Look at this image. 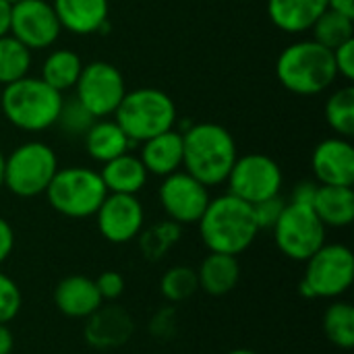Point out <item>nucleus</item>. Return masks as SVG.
<instances>
[{
    "label": "nucleus",
    "mask_w": 354,
    "mask_h": 354,
    "mask_svg": "<svg viewBox=\"0 0 354 354\" xmlns=\"http://www.w3.org/2000/svg\"><path fill=\"white\" fill-rule=\"evenodd\" d=\"M239 158L232 133L216 122H199L183 131V166L207 189L226 183Z\"/></svg>",
    "instance_id": "f257e3e1"
},
{
    "label": "nucleus",
    "mask_w": 354,
    "mask_h": 354,
    "mask_svg": "<svg viewBox=\"0 0 354 354\" xmlns=\"http://www.w3.org/2000/svg\"><path fill=\"white\" fill-rule=\"evenodd\" d=\"M197 226L203 245L212 253H226L236 257L245 253L259 234L253 205L230 193L209 199Z\"/></svg>",
    "instance_id": "f03ea898"
},
{
    "label": "nucleus",
    "mask_w": 354,
    "mask_h": 354,
    "mask_svg": "<svg viewBox=\"0 0 354 354\" xmlns=\"http://www.w3.org/2000/svg\"><path fill=\"white\" fill-rule=\"evenodd\" d=\"M276 77L284 89L297 95H317L338 79L332 50L315 39L286 46L276 62Z\"/></svg>",
    "instance_id": "7ed1b4c3"
},
{
    "label": "nucleus",
    "mask_w": 354,
    "mask_h": 354,
    "mask_svg": "<svg viewBox=\"0 0 354 354\" xmlns=\"http://www.w3.org/2000/svg\"><path fill=\"white\" fill-rule=\"evenodd\" d=\"M62 93L52 89L39 77H23L15 83L2 87L0 108L6 120L27 133H39L56 124L60 108H62Z\"/></svg>",
    "instance_id": "20e7f679"
},
{
    "label": "nucleus",
    "mask_w": 354,
    "mask_h": 354,
    "mask_svg": "<svg viewBox=\"0 0 354 354\" xmlns=\"http://www.w3.org/2000/svg\"><path fill=\"white\" fill-rule=\"evenodd\" d=\"M176 106L172 97L156 87H139L127 91L114 112V120L133 143H143L160 133L174 129Z\"/></svg>",
    "instance_id": "39448f33"
},
{
    "label": "nucleus",
    "mask_w": 354,
    "mask_h": 354,
    "mask_svg": "<svg viewBox=\"0 0 354 354\" xmlns=\"http://www.w3.org/2000/svg\"><path fill=\"white\" fill-rule=\"evenodd\" d=\"M44 195L56 214L73 220H83L95 216L108 191L102 183L100 172L85 166H68L56 170Z\"/></svg>",
    "instance_id": "423d86ee"
},
{
    "label": "nucleus",
    "mask_w": 354,
    "mask_h": 354,
    "mask_svg": "<svg viewBox=\"0 0 354 354\" xmlns=\"http://www.w3.org/2000/svg\"><path fill=\"white\" fill-rule=\"evenodd\" d=\"M56 170V151L44 141H27L15 147L4 162V187L21 199H33L46 193Z\"/></svg>",
    "instance_id": "0eeeda50"
},
{
    "label": "nucleus",
    "mask_w": 354,
    "mask_h": 354,
    "mask_svg": "<svg viewBox=\"0 0 354 354\" xmlns=\"http://www.w3.org/2000/svg\"><path fill=\"white\" fill-rule=\"evenodd\" d=\"M299 292L305 299H340L354 282V257L346 245H324L305 261Z\"/></svg>",
    "instance_id": "6e6552de"
},
{
    "label": "nucleus",
    "mask_w": 354,
    "mask_h": 354,
    "mask_svg": "<svg viewBox=\"0 0 354 354\" xmlns=\"http://www.w3.org/2000/svg\"><path fill=\"white\" fill-rule=\"evenodd\" d=\"M278 251L290 261L305 263L326 245V226L311 205L286 203L278 224L272 228Z\"/></svg>",
    "instance_id": "1a4fd4ad"
},
{
    "label": "nucleus",
    "mask_w": 354,
    "mask_h": 354,
    "mask_svg": "<svg viewBox=\"0 0 354 354\" xmlns=\"http://www.w3.org/2000/svg\"><path fill=\"white\" fill-rule=\"evenodd\" d=\"M75 93V100L97 120L116 112L127 93V83L118 66L106 60H93L83 64Z\"/></svg>",
    "instance_id": "9d476101"
},
{
    "label": "nucleus",
    "mask_w": 354,
    "mask_h": 354,
    "mask_svg": "<svg viewBox=\"0 0 354 354\" xmlns=\"http://www.w3.org/2000/svg\"><path fill=\"white\" fill-rule=\"evenodd\" d=\"M226 183L230 195L255 205L263 199L280 195L282 170L278 162L266 153H247L236 158Z\"/></svg>",
    "instance_id": "9b49d317"
},
{
    "label": "nucleus",
    "mask_w": 354,
    "mask_h": 354,
    "mask_svg": "<svg viewBox=\"0 0 354 354\" xmlns=\"http://www.w3.org/2000/svg\"><path fill=\"white\" fill-rule=\"evenodd\" d=\"M160 203L168 220L176 224H197L209 203V189L189 172H172L160 185Z\"/></svg>",
    "instance_id": "f8f14e48"
},
{
    "label": "nucleus",
    "mask_w": 354,
    "mask_h": 354,
    "mask_svg": "<svg viewBox=\"0 0 354 354\" xmlns=\"http://www.w3.org/2000/svg\"><path fill=\"white\" fill-rule=\"evenodd\" d=\"M62 27L48 0H19L12 2L10 12V35L17 37L29 50L50 48Z\"/></svg>",
    "instance_id": "ddd939ff"
},
{
    "label": "nucleus",
    "mask_w": 354,
    "mask_h": 354,
    "mask_svg": "<svg viewBox=\"0 0 354 354\" xmlns=\"http://www.w3.org/2000/svg\"><path fill=\"white\" fill-rule=\"evenodd\" d=\"M100 234L112 245H124L139 236L145 224V209L137 195L108 193L95 212Z\"/></svg>",
    "instance_id": "4468645a"
},
{
    "label": "nucleus",
    "mask_w": 354,
    "mask_h": 354,
    "mask_svg": "<svg viewBox=\"0 0 354 354\" xmlns=\"http://www.w3.org/2000/svg\"><path fill=\"white\" fill-rule=\"evenodd\" d=\"M311 170L319 185L353 187L354 149L351 139L330 137L319 141L311 156Z\"/></svg>",
    "instance_id": "2eb2a0df"
},
{
    "label": "nucleus",
    "mask_w": 354,
    "mask_h": 354,
    "mask_svg": "<svg viewBox=\"0 0 354 354\" xmlns=\"http://www.w3.org/2000/svg\"><path fill=\"white\" fill-rule=\"evenodd\" d=\"M135 324L129 311L118 305L100 307L87 317L85 324V342L97 351H112L124 346L133 336Z\"/></svg>",
    "instance_id": "dca6fc26"
},
{
    "label": "nucleus",
    "mask_w": 354,
    "mask_h": 354,
    "mask_svg": "<svg viewBox=\"0 0 354 354\" xmlns=\"http://www.w3.org/2000/svg\"><path fill=\"white\" fill-rule=\"evenodd\" d=\"M54 305L62 315L71 319H87L104 305V301L97 292L95 280L81 274H73L56 284Z\"/></svg>",
    "instance_id": "f3484780"
},
{
    "label": "nucleus",
    "mask_w": 354,
    "mask_h": 354,
    "mask_svg": "<svg viewBox=\"0 0 354 354\" xmlns=\"http://www.w3.org/2000/svg\"><path fill=\"white\" fill-rule=\"evenodd\" d=\"M60 27L75 35H91L106 27L108 0H52Z\"/></svg>",
    "instance_id": "a211bd4d"
},
{
    "label": "nucleus",
    "mask_w": 354,
    "mask_h": 354,
    "mask_svg": "<svg viewBox=\"0 0 354 354\" xmlns=\"http://www.w3.org/2000/svg\"><path fill=\"white\" fill-rule=\"evenodd\" d=\"M326 10L328 0H268V17L284 33L311 31Z\"/></svg>",
    "instance_id": "6ab92c4d"
},
{
    "label": "nucleus",
    "mask_w": 354,
    "mask_h": 354,
    "mask_svg": "<svg viewBox=\"0 0 354 354\" xmlns=\"http://www.w3.org/2000/svg\"><path fill=\"white\" fill-rule=\"evenodd\" d=\"M147 174L168 176L183 166V133L170 129L141 143V156Z\"/></svg>",
    "instance_id": "aec40b11"
},
{
    "label": "nucleus",
    "mask_w": 354,
    "mask_h": 354,
    "mask_svg": "<svg viewBox=\"0 0 354 354\" xmlns=\"http://www.w3.org/2000/svg\"><path fill=\"white\" fill-rule=\"evenodd\" d=\"M197 272L199 290L209 297H226L230 295L241 280V263L236 255L212 253L201 261Z\"/></svg>",
    "instance_id": "412c9836"
},
{
    "label": "nucleus",
    "mask_w": 354,
    "mask_h": 354,
    "mask_svg": "<svg viewBox=\"0 0 354 354\" xmlns=\"http://www.w3.org/2000/svg\"><path fill=\"white\" fill-rule=\"evenodd\" d=\"M311 207L326 228H346L354 220L353 187L319 185Z\"/></svg>",
    "instance_id": "4be33fe9"
},
{
    "label": "nucleus",
    "mask_w": 354,
    "mask_h": 354,
    "mask_svg": "<svg viewBox=\"0 0 354 354\" xmlns=\"http://www.w3.org/2000/svg\"><path fill=\"white\" fill-rule=\"evenodd\" d=\"M102 183L108 193H120V195H137L147 185V170L139 156L122 153L110 162H106L100 170Z\"/></svg>",
    "instance_id": "5701e85b"
},
{
    "label": "nucleus",
    "mask_w": 354,
    "mask_h": 354,
    "mask_svg": "<svg viewBox=\"0 0 354 354\" xmlns=\"http://www.w3.org/2000/svg\"><path fill=\"white\" fill-rule=\"evenodd\" d=\"M83 139H85V149H87L89 158L100 164H106V162L127 153L133 145V141L118 127V122L108 120V118H97L87 129Z\"/></svg>",
    "instance_id": "b1692460"
},
{
    "label": "nucleus",
    "mask_w": 354,
    "mask_h": 354,
    "mask_svg": "<svg viewBox=\"0 0 354 354\" xmlns=\"http://www.w3.org/2000/svg\"><path fill=\"white\" fill-rule=\"evenodd\" d=\"M81 71H83V62L79 54L68 48H60V50H52L46 56L39 79L46 81L52 89L62 93V91L75 89Z\"/></svg>",
    "instance_id": "393cba45"
},
{
    "label": "nucleus",
    "mask_w": 354,
    "mask_h": 354,
    "mask_svg": "<svg viewBox=\"0 0 354 354\" xmlns=\"http://www.w3.org/2000/svg\"><path fill=\"white\" fill-rule=\"evenodd\" d=\"M324 334L340 351L354 348V309L346 301H334L324 313Z\"/></svg>",
    "instance_id": "a878e982"
},
{
    "label": "nucleus",
    "mask_w": 354,
    "mask_h": 354,
    "mask_svg": "<svg viewBox=\"0 0 354 354\" xmlns=\"http://www.w3.org/2000/svg\"><path fill=\"white\" fill-rule=\"evenodd\" d=\"M180 234H183L180 224L172 220L158 222L139 232V249L147 261H160L180 241Z\"/></svg>",
    "instance_id": "bb28decb"
},
{
    "label": "nucleus",
    "mask_w": 354,
    "mask_h": 354,
    "mask_svg": "<svg viewBox=\"0 0 354 354\" xmlns=\"http://www.w3.org/2000/svg\"><path fill=\"white\" fill-rule=\"evenodd\" d=\"M31 50L10 33L0 37V85L15 83L29 75Z\"/></svg>",
    "instance_id": "cd10ccee"
},
{
    "label": "nucleus",
    "mask_w": 354,
    "mask_h": 354,
    "mask_svg": "<svg viewBox=\"0 0 354 354\" xmlns=\"http://www.w3.org/2000/svg\"><path fill=\"white\" fill-rule=\"evenodd\" d=\"M326 120L336 137L351 139L354 135V89L353 85L340 87L326 102Z\"/></svg>",
    "instance_id": "c85d7f7f"
},
{
    "label": "nucleus",
    "mask_w": 354,
    "mask_h": 354,
    "mask_svg": "<svg viewBox=\"0 0 354 354\" xmlns=\"http://www.w3.org/2000/svg\"><path fill=\"white\" fill-rule=\"evenodd\" d=\"M313 39L328 50H336L344 41L354 37V19H348L336 10H326L311 27Z\"/></svg>",
    "instance_id": "c756f323"
},
{
    "label": "nucleus",
    "mask_w": 354,
    "mask_h": 354,
    "mask_svg": "<svg viewBox=\"0 0 354 354\" xmlns=\"http://www.w3.org/2000/svg\"><path fill=\"white\" fill-rule=\"evenodd\" d=\"M160 290L168 303H185L199 290L197 272L189 266H172L164 272L160 280Z\"/></svg>",
    "instance_id": "7c9ffc66"
},
{
    "label": "nucleus",
    "mask_w": 354,
    "mask_h": 354,
    "mask_svg": "<svg viewBox=\"0 0 354 354\" xmlns=\"http://www.w3.org/2000/svg\"><path fill=\"white\" fill-rule=\"evenodd\" d=\"M95 122V118L75 100L71 104L62 102V108H60V114H58V120L56 124L62 127L64 133H71V135H85L87 129Z\"/></svg>",
    "instance_id": "2f4dec72"
},
{
    "label": "nucleus",
    "mask_w": 354,
    "mask_h": 354,
    "mask_svg": "<svg viewBox=\"0 0 354 354\" xmlns=\"http://www.w3.org/2000/svg\"><path fill=\"white\" fill-rule=\"evenodd\" d=\"M23 307V292L17 282L0 272V324H10Z\"/></svg>",
    "instance_id": "473e14b6"
},
{
    "label": "nucleus",
    "mask_w": 354,
    "mask_h": 354,
    "mask_svg": "<svg viewBox=\"0 0 354 354\" xmlns=\"http://www.w3.org/2000/svg\"><path fill=\"white\" fill-rule=\"evenodd\" d=\"M284 207H286V201L282 199V195H276V197H270V199H263V201L255 203L253 205V216H255L259 232L261 230H272L278 224Z\"/></svg>",
    "instance_id": "72a5a7b5"
},
{
    "label": "nucleus",
    "mask_w": 354,
    "mask_h": 354,
    "mask_svg": "<svg viewBox=\"0 0 354 354\" xmlns=\"http://www.w3.org/2000/svg\"><path fill=\"white\" fill-rule=\"evenodd\" d=\"M95 286H97V292L102 297V301H116L122 297L124 292V278L114 272V270H108V272H102L95 280Z\"/></svg>",
    "instance_id": "f704fd0d"
},
{
    "label": "nucleus",
    "mask_w": 354,
    "mask_h": 354,
    "mask_svg": "<svg viewBox=\"0 0 354 354\" xmlns=\"http://www.w3.org/2000/svg\"><path fill=\"white\" fill-rule=\"evenodd\" d=\"M149 330H151V336L160 340H170L176 334V311L172 307L158 311L151 319Z\"/></svg>",
    "instance_id": "c9c22d12"
},
{
    "label": "nucleus",
    "mask_w": 354,
    "mask_h": 354,
    "mask_svg": "<svg viewBox=\"0 0 354 354\" xmlns=\"http://www.w3.org/2000/svg\"><path fill=\"white\" fill-rule=\"evenodd\" d=\"M334 54V64L338 71V77H342L344 81H353L354 79V37L344 41L342 46H338L336 50H332Z\"/></svg>",
    "instance_id": "e433bc0d"
},
{
    "label": "nucleus",
    "mask_w": 354,
    "mask_h": 354,
    "mask_svg": "<svg viewBox=\"0 0 354 354\" xmlns=\"http://www.w3.org/2000/svg\"><path fill=\"white\" fill-rule=\"evenodd\" d=\"M319 189V183L317 180H301L295 185L292 189V197H290V203H299V205H311L313 199H315V193Z\"/></svg>",
    "instance_id": "4c0bfd02"
},
{
    "label": "nucleus",
    "mask_w": 354,
    "mask_h": 354,
    "mask_svg": "<svg viewBox=\"0 0 354 354\" xmlns=\"http://www.w3.org/2000/svg\"><path fill=\"white\" fill-rule=\"evenodd\" d=\"M12 249H15V230L4 218H0V266L10 257Z\"/></svg>",
    "instance_id": "58836bf2"
},
{
    "label": "nucleus",
    "mask_w": 354,
    "mask_h": 354,
    "mask_svg": "<svg viewBox=\"0 0 354 354\" xmlns=\"http://www.w3.org/2000/svg\"><path fill=\"white\" fill-rule=\"evenodd\" d=\"M10 12H12V4L0 0V37L10 33Z\"/></svg>",
    "instance_id": "ea45409f"
},
{
    "label": "nucleus",
    "mask_w": 354,
    "mask_h": 354,
    "mask_svg": "<svg viewBox=\"0 0 354 354\" xmlns=\"http://www.w3.org/2000/svg\"><path fill=\"white\" fill-rule=\"evenodd\" d=\"M12 348H15V336L8 324H0V354H12Z\"/></svg>",
    "instance_id": "a19ab883"
},
{
    "label": "nucleus",
    "mask_w": 354,
    "mask_h": 354,
    "mask_svg": "<svg viewBox=\"0 0 354 354\" xmlns=\"http://www.w3.org/2000/svg\"><path fill=\"white\" fill-rule=\"evenodd\" d=\"M328 8L348 19H354V0H328Z\"/></svg>",
    "instance_id": "79ce46f5"
},
{
    "label": "nucleus",
    "mask_w": 354,
    "mask_h": 354,
    "mask_svg": "<svg viewBox=\"0 0 354 354\" xmlns=\"http://www.w3.org/2000/svg\"><path fill=\"white\" fill-rule=\"evenodd\" d=\"M4 162H6V158H4V153L0 151V189L4 187Z\"/></svg>",
    "instance_id": "37998d69"
},
{
    "label": "nucleus",
    "mask_w": 354,
    "mask_h": 354,
    "mask_svg": "<svg viewBox=\"0 0 354 354\" xmlns=\"http://www.w3.org/2000/svg\"><path fill=\"white\" fill-rule=\"evenodd\" d=\"M226 354H257L255 351H249V348H236V351H230Z\"/></svg>",
    "instance_id": "c03bdc74"
},
{
    "label": "nucleus",
    "mask_w": 354,
    "mask_h": 354,
    "mask_svg": "<svg viewBox=\"0 0 354 354\" xmlns=\"http://www.w3.org/2000/svg\"><path fill=\"white\" fill-rule=\"evenodd\" d=\"M6 2H10V4H12V2H19V0H6Z\"/></svg>",
    "instance_id": "a18cd8bd"
},
{
    "label": "nucleus",
    "mask_w": 354,
    "mask_h": 354,
    "mask_svg": "<svg viewBox=\"0 0 354 354\" xmlns=\"http://www.w3.org/2000/svg\"><path fill=\"white\" fill-rule=\"evenodd\" d=\"M0 95H2V85H0Z\"/></svg>",
    "instance_id": "49530a36"
}]
</instances>
